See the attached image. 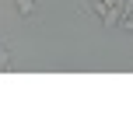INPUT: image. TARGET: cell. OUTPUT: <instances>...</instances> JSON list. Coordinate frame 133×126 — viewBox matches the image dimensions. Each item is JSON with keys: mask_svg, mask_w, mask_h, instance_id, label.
I'll use <instances>...</instances> for the list:
<instances>
[{"mask_svg": "<svg viewBox=\"0 0 133 126\" xmlns=\"http://www.w3.org/2000/svg\"><path fill=\"white\" fill-rule=\"evenodd\" d=\"M18 14H35V0H18Z\"/></svg>", "mask_w": 133, "mask_h": 126, "instance_id": "1", "label": "cell"}, {"mask_svg": "<svg viewBox=\"0 0 133 126\" xmlns=\"http://www.w3.org/2000/svg\"><path fill=\"white\" fill-rule=\"evenodd\" d=\"M7 67H11V53L0 46V70H7Z\"/></svg>", "mask_w": 133, "mask_h": 126, "instance_id": "2", "label": "cell"}, {"mask_svg": "<svg viewBox=\"0 0 133 126\" xmlns=\"http://www.w3.org/2000/svg\"><path fill=\"white\" fill-rule=\"evenodd\" d=\"M123 28H130V32H133V18H123Z\"/></svg>", "mask_w": 133, "mask_h": 126, "instance_id": "3", "label": "cell"}]
</instances>
